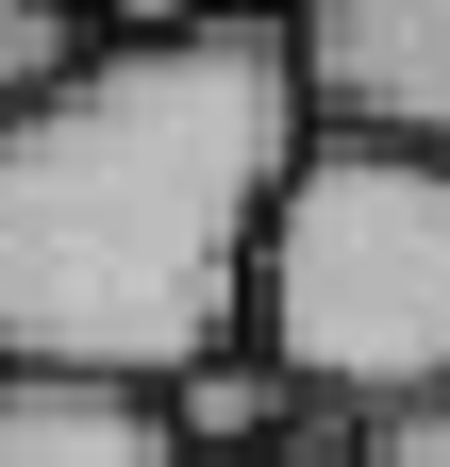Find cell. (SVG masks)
Wrapping results in <instances>:
<instances>
[{"mask_svg":"<svg viewBox=\"0 0 450 467\" xmlns=\"http://www.w3.org/2000/svg\"><path fill=\"white\" fill-rule=\"evenodd\" d=\"M301 150V34L267 17L84 50L50 100L0 117V368L184 384L200 350H234Z\"/></svg>","mask_w":450,"mask_h":467,"instance_id":"1","label":"cell"},{"mask_svg":"<svg viewBox=\"0 0 450 467\" xmlns=\"http://www.w3.org/2000/svg\"><path fill=\"white\" fill-rule=\"evenodd\" d=\"M251 350L317 418H434L450 400V167L384 134H317L284 167L251 267Z\"/></svg>","mask_w":450,"mask_h":467,"instance_id":"2","label":"cell"},{"mask_svg":"<svg viewBox=\"0 0 450 467\" xmlns=\"http://www.w3.org/2000/svg\"><path fill=\"white\" fill-rule=\"evenodd\" d=\"M301 100L317 134H384L450 167V0H301Z\"/></svg>","mask_w":450,"mask_h":467,"instance_id":"3","label":"cell"},{"mask_svg":"<svg viewBox=\"0 0 450 467\" xmlns=\"http://www.w3.org/2000/svg\"><path fill=\"white\" fill-rule=\"evenodd\" d=\"M0 467H200V434L167 418V384L0 368Z\"/></svg>","mask_w":450,"mask_h":467,"instance_id":"4","label":"cell"},{"mask_svg":"<svg viewBox=\"0 0 450 467\" xmlns=\"http://www.w3.org/2000/svg\"><path fill=\"white\" fill-rule=\"evenodd\" d=\"M167 418L200 434V467H251V451H284V434L317 418V400H301V384H284V368H267V350L234 334V350H200V368L167 384Z\"/></svg>","mask_w":450,"mask_h":467,"instance_id":"5","label":"cell"},{"mask_svg":"<svg viewBox=\"0 0 450 467\" xmlns=\"http://www.w3.org/2000/svg\"><path fill=\"white\" fill-rule=\"evenodd\" d=\"M67 67H84V17H67V0H0V117L50 100Z\"/></svg>","mask_w":450,"mask_h":467,"instance_id":"6","label":"cell"},{"mask_svg":"<svg viewBox=\"0 0 450 467\" xmlns=\"http://www.w3.org/2000/svg\"><path fill=\"white\" fill-rule=\"evenodd\" d=\"M84 50H150V34H200V17H234V0H67Z\"/></svg>","mask_w":450,"mask_h":467,"instance_id":"7","label":"cell"},{"mask_svg":"<svg viewBox=\"0 0 450 467\" xmlns=\"http://www.w3.org/2000/svg\"><path fill=\"white\" fill-rule=\"evenodd\" d=\"M251 467H367V418H301L284 451H251Z\"/></svg>","mask_w":450,"mask_h":467,"instance_id":"8","label":"cell"},{"mask_svg":"<svg viewBox=\"0 0 450 467\" xmlns=\"http://www.w3.org/2000/svg\"><path fill=\"white\" fill-rule=\"evenodd\" d=\"M367 467H450V400H434V418H384V434H367Z\"/></svg>","mask_w":450,"mask_h":467,"instance_id":"9","label":"cell"},{"mask_svg":"<svg viewBox=\"0 0 450 467\" xmlns=\"http://www.w3.org/2000/svg\"><path fill=\"white\" fill-rule=\"evenodd\" d=\"M234 17H267V34H301V0H234Z\"/></svg>","mask_w":450,"mask_h":467,"instance_id":"10","label":"cell"}]
</instances>
